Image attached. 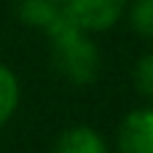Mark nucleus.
Returning <instances> with one entry per match:
<instances>
[{
  "mask_svg": "<svg viewBox=\"0 0 153 153\" xmlns=\"http://www.w3.org/2000/svg\"><path fill=\"white\" fill-rule=\"evenodd\" d=\"M132 78H134V86L143 97H148L153 102V51L143 54L137 62H134V70H132Z\"/></svg>",
  "mask_w": 153,
  "mask_h": 153,
  "instance_id": "6e6552de",
  "label": "nucleus"
},
{
  "mask_svg": "<svg viewBox=\"0 0 153 153\" xmlns=\"http://www.w3.org/2000/svg\"><path fill=\"white\" fill-rule=\"evenodd\" d=\"M118 153H153V105L129 110L116 132Z\"/></svg>",
  "mask_w": 153,
  "mask_h": 153,
  "instance_id": "20e7f679",
  "label": "nucleus"
},
{
  "mask_svg": "<svg viewBox=\"0 0 153 153\" xmlns=\"http://www.w3.org/2000/svg\"><path fill=\"white\" fill-rule=\"evenodd\" d=\"M51 43V67L54 73L73 83V86H89L97 81L100 67H102V54L94 43V35L81 30L75 22L54 30L46 35Z\"/></svg>",
  "mask_w": 153,
  "mask_h": 153,
  "instance_id": "f257e3e1",
  "label": "nucleus"
},
{
  "mask_svg": "<svg viewBox=\"0 0 153 153\" xmlns=\"http://www.w3.org/2000/svg\"><path fill=\"white\" fill-rule=\"evenodd\" d=\"M19 102H22V83H19V75L8 67L5 62H0V129L16 116Z\"/></svg>",
  "mask_w": 153,
  "mask_h": 153,
  "instance_id": "423d86ee",
  "label": "nucleus"
},
{
  "mask_svg": "<svg viewBox=\"0 0 153 153\" xmlns=\"http://www.w3.org/2000/svg\"><path fill=\"white\" fill-rule=\"evenodd\" d=\"M51 153H110V145L94 126L73 124L59 132Z\"/></svg>",
  "mask_w": 153,
  "mask_h": 153,
  "instance_id": "39448f33",
  "label": "nucleus"
},
{
  "mask_svg": "<svg viewBox=\"0 0 153 153\" xmlns=\"http://www.w3.org/2000/svg\"><path fill=\"white\" fill-rule=\"evenodd\" d=\"M126 3L129 0H70L67 11L81 30L97 35L118 24V19L126 11Z\"/></svg>",
  "mask_w": 153,
  "mask_h": 153,
  "instance_id": "f03ea898",
  "label": "nucleus"
},
{
  "mask_svg": "<svg viewBox=\"0 0 153 153\" xmlns=\"http://www.w3.org/2000/svg\"><path fill=\"white\" fill-rule=\"evenodd\" d=\"M67 3L70 0H13V11L22 24L51 35L54 30L73 22Z\"/></svg>",
  "mask_w": 153,
  "mask_h": 153,
  "instance_id": "7ed1b4c3",
  "label": "nucleus"
},
{
  "mask_svg": "<svg viewBox=\"0 0 153 153\" xmlns=\"http://www.w3.org/2000/svg\"><path fill=\"white\" fill-rule=\"evenodd\" d=\"M129 30L143 40H153V0H129L124 11Z\"/></svg>",
  "mask_w": 153,
  "mask_h": 153,
  "instance_id": "0eeeda50",
  "label": "nucleus"
}]
</instances>
